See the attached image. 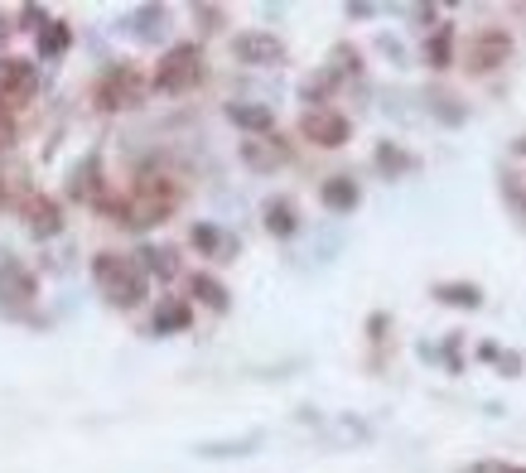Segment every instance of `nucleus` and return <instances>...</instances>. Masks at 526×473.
Wrapping results in <instances>:
<instances>
[{
    "instance_id": "nucleus-30",
    "label": "nucleus",
    "mask_w": 526,
    "mask_h": 473,
    "mask_svg": "<svg viewBox=\"0 0 526 473\" xmlns=\"http://www.w3.org/2000/svg\"><path fill=\"white\" fill-rule=\"evenodd\" d=\"M49 20H54V15H49L44 5H25V10H20V29H34V34L49 25Z\"/></svg>"
},
{
    "instance_id": "nucleus-2",
    "label": "nucleus",
    "mask_w": 526,
    "mask_h": 473,
    "mask_svg": "<svg viewBox=\"0 0 526 473\" xmlns=\"http://www.w3.org/2000/svg\"><path fill=\"white\" fill-rule=\"evenodd\" d=\"M92 285L102 290L111 309H140L150 295V276L136 251H97L92 256Z\"/></svg>"
},
{
    "instance_id": "nucleus-24",
    "label": "nucleus",
    "mask_w": 526,
    "mask_h": 473,
    "mask_svg": "<svg viewBox=\"0 0 526 473\" xmlns=\"http://www.w3.org/2000/svg\"><path fill=\"white\" fill-rule=\"evenodd\" d=\"M140 266H145V276L150 280H174L179 276V251L174 247H140Z\"/></svg>"
},
{
    "instance_id": "nucleus-20",
    "label": "nucleus",
    "mask_w": 526,
    "mask_h": 473,
    "mask_svg": "<svg viewBox=\"0 0 526 473\" xmlns=\"http://www.w3.org/2000/svg\"><path fill=\"white\" fill-rule=\"evenodd\" d=\"M34 49H39L44 63H58V58L73 49V25H68V20H49V25L34 34Z\"/></svg>"
},
{
    "instance_id": "nucleus-36",
    "label": "nucleus",
    "mask_w": 526,
    "mask_h": 473,
    "mask_svg": "<svg viewBox=\"0 0 526 473\" xmlns=\"http://www.w3.org/2000/svg\"><path fill=\"white\" fill-rule=\"evenodd\" d=\"M0 213H5V179H0Z\"/></svg>"
},
{
    "instance_id": "nucleus-6",
    "label": "nucleus",
    "mask_w": 526,
    "mask_h": 473,
    "mask_svg": "<svg viewBox=\"0 0 526 473\" xmlns=\"http://www.w3.org/2000/svg\"><path fill=\"white\" fill-rule=\"evenodd\" d=\"M300 136L309 145H319V150H343L348 140H353V121L343 112H333V107H309L300 116Z\"/></svg>"
},
{
    "instance_id": "nucleus-31",
    "label": "nucleus",
    "mask_w": 526,
    "mask_h": 473,
    "mask_svg": "<svg viewBox=\"0 0 526 473\" xmlns=\"http://www.w3.org/2000/svg\"><path fill=\"white\" fill-rule=\"evenodd\" d=\"M493 362L502 367V377H522V367H526L522 353H502V348H498V358H493Z\"/></svg>"
},
{
    "instance_id": "nucleus-27",
    "label": "nucleus",
    "mask_w": 526,
    "mask_h": 473,
    "mask_svg": "<svg viewBox=\"0 0 526 473\" xmlns=\"http://www.w3.org/2000/svg\"><path fill=\"white\" fill-rule=\"evenodd\" d=\"M430 112L440 116V121H449V126H459V121H464V107H454V97H440V92H435V97H430Z\"/></svg>"
},
{
    "instance_id": "nucleus-19",
    "label": "nucleus",
    "mask_w": 526,
    "mask_h": 473,
    "mask_svg": "<svg viewBox=\"0 0 526 473\" xmlns=\"http://www.w3.org/2000/svg\"><path fill=\"white\" fill-rule=\"evenodd\" d=\"M372 165H377V174H382V179H406V174H416V169H420V160L406 150V145L382 140V145H377V155H372Z\"/></svg>"
},
{
    "instance_id": "nucleus-37",
    "label": "nucleus",
    "mask_w": 526,
    "mask_h": 473,
    "mask_svg": "<svg viewBox=\"0 0 526 473\" xmlns=\"http://www.w3.org/2000/svg\"><path fill=\"white\" fill-rule=\"evenodd\" d=\"M522 213H526V194H522Z\"/></svg>"
},
{
    "instance_id": "nucleus-14",
    "label": "nucleus",
    "mask_w": 526,
    "mask_h": 473,
    "mask_svg": "<svg viewBox=\"0 0 526 473\" xmlns=\"http://www.w3.org/2000/svg\"><path fill=\"white\" fill-rule=\"evenodd\" d=\"M189 242H194V251L208 256V261H237V251H242V242H237L232 232H222L218 223H194Z\"/></svg>"
},
{
    "instance_id": "nucleus-26",
    "label": "nucleus",
    "mask_w": 526,
    "mask_h": 473,
    "mask_svg": "<svg viewBox=\"0 0 526 473\" xmlns=\"http://www.w3.org/2000/svg\"><path fill=\"white\" fill-rule=\"evenodd\" d=\"M338 83H343V78H333L329 68H319L314 78H305V83H300V97H305V102H324V97H329Z\"/></svg>"
},
{
    "instance_id": "nucleus-3",
    "label": "nucleus",
    "mask_w": 526,
    "mask_h": 473,
    "mask_svg": "<svg viewBox=\"0 0 526 473\" xmlns=\"http://www.w3.org/2000/svg\"><path fill=\"white\" fill-rule=\"evenodd\" d=\"M203 73H208L203 49H198L194 39H184V44H169L165 54H160L155 73H150V87L165 92V97H184V92H194L203 83Z\"/></svg>"
},
{
    "instance_id": "nucleus-35",
    "label": "nucleus",
    "mask_w": 526,
    "mask_h": 473,
    "mask_svg": "<svg viewBox=\"0 0 526 473\" xmlns=\"http://www.w3.org/2000/svg\"><path fill=\"white\" fill-rule=\"evenodd\" d=\"M10 29H15V20H10V15H0V44H5V34H10Z\"/></svg>"
},
{
    "instance_id": "nucleus-13",
    "label": "nucleus",
    "mask_w": 526,
    "mask_h": 473,
    "mask_svg": "<svg viewBox=\"0 0 526 473\" xmlns=\"http://www.w3.org/2000/svg\"><path fill=\"white\" fill-rule=\"evenodd\" d=\"M121 29H126L136 44H160L169 29V10L165 5H136V10L121 15Z\"/></svg>"
},
{
    "instance_id": "nucleus-8",
    "label": "nucleus",
    "mask_w": 526,
    "mask_h": 473,
    "mask_svg": "<svg viewBox=\"0 0 526 473\" xmlns=\"http://www.w3.org/2000/svg\"><path fill=\"white\" fill-rule=\"evenodd\" d=\"M232 58L247 63V68H280L290 58V49H285V39L271 34V29H247V34L232 39Z\"/></svg>"
},
{
    "instance_id": "nucleus-21",
    "label": "nucleus",
    "mask_w": 526,
    "mask_h": 473,
    "mask_svg": "<svg viewBox=\"0 0 526 473\" xmlns=\"http://www.w3.org/2000/svg\"><path fill=\"white\" fill-rule=\"evenodd\" d=\"M189 295H194L203 309H213V314H227V309H232V295H227V285H222L218 276H208V271H198V276L189 280Z\"/></svg>"
},
{
    "instance_id": "nucleus-29",
    "label": "nucleus",
    "mask_w": 526,
    "mask_h": 473,
    "mask_svg": "<svg viewBox=\"0 0 526 473\" xmlns=\"http://www.w3.org/2000/svg\"><path fill=\"white\" fill-rule=\"evenodd\" d=\"M194 20H198V29H203V34H218L227 15H222V5H194Z\"/></svg>"
},
{
    "instance_id": "nucleus-1",
    "label": "nucleus",
    "mask_w": 526,
    "mask_h": 473,
    "mask_svg": "<svg viewBox=\"0 0 526 473\" xmlns=\"http://www.w3.org/2000/svg\"><path fill=\"white\" fill-rule=\"evenodd\" d=\"M184 203V189L160 174V169H140L136 184H131V194H107L97 203V213L107 218V223H121L131 227V232H145V227L155 223H169V213Z\"/></svg>"
},
{
    "instance_id": "nucleus-17",
    "label": "nucleus",
    "mask_w": 526,
    "mask_h": 473,
    "mask_svg": "<svg viewBox=\"0 0 526 473\" xmlns=\"http://www.w3.org/2000/svg\"><path fill=\"white\" fill-rule=\"evenodd\" d=\"M261 223H266V232L271 237H295L300 232V208H295V198H285V194H276V198H266L261 203Z\"/></svg>"
},
{
    "instance_id": "nucleus-28",
    "label": "nucleus",
    "mask_w": 526,
    "mask_h": 473,
    "mask_svg": "<svg viewBox=\"0 0 526 473\" xmlns=\"http://www.w3.org/2000/svg\"><path fill=\"white\" fill-rule=\"evenodd\" d=\"M256 449V435L251 440H237V445H198V454L203 459H227V454H251Z\"/></svg>"
},
{
    "instance_id": "nucleus-34",
    "label": "nucleus",
    "mask_w": 526,
    "mask_h": 473,
    "mask_svg": "<svg viewBox=\"0 0 526 473\" xmlns=\"http://www.w3.org/2000/svg\"><path fill=\"white\" fill-rule=\"evenodd\" d=\"M10 140H15V126H10V121H5V112H0V150H5Z\"/></svg>"
},
{
    "instance_id": "nucleus-7",
    "label": "nucleus",
    "mask_w": 526,
    "mask_h": 473,
    "mask_svg": "<svg viewBox=\"0 0 526 473\" xmlns=\"http://www.w3.org/2000/svg\"><path fill=\"white\" fill-rule=\"evenodd\" d=\"M34 92H39V68L29 58L0 54V112L34 102Z\"/></svg>"
},
{
    "instance_id": "nucleus-5",
    "label": "nucleus",
    "mask_w": 526,
    "mask_h": 473,
    "mask_svg": "<svg viewBox=\"0 0 526 473\" xmlns=\"http://www.w3.org/2000/svg\"><path fill=\"white\" fill-rule=\"evenodd\" d=\"M507 58H512V34L502 25H483L469 39V49H464V68L473 78H483V73H498Z\"/></svg>"
},
{
    "instance_id": "nucleus-22",
    "label": "nucleus",
    "mask_w": 526,
    "mask_h": 473,
    "mask_svg": "<svg viewBox=\"0 0 526 473\" xmlns=\"http://www.w3.org/2000/svg\"><path fill=\"white\" fill-rule=\"evenodd\" d=\"M454 39H459V29L449 25V20H440V25H435V34L425 39V63H430L435 73H444V68L454 63Z\"/></svg>"
},
{
    "instance_id": "nucleus-32",
    "label": "nucleus",
    "mask_w": 526,
    "mask_h": 473,
    "mask_svg": "<svg viewBox=\"0 0 526 473\" xmlns=\"http://www.w3.org/2000/svg\"><path fill=\"white\" fill-rule=\"evenodd\" d=\"M459 473H526L522 464H469V469H459Z\"/></svg>"
},
{
    "instance_id": "nucleus-10",
    "label": "nucleus",
    "mask_w": 526,
    "mask_h": 473,
    "mask_svg": "<svg viewBox=\"0 0 526 473\" xmlns=\"http://www.w3.org/2000/svg\"><path fill=\"white\" fill-rule=\"evenodd\" d=\"M34 295H39V276L29 271L20 256H0V309L34 305Z\"/></svg>"
},
{
    "instance_id": "nucleus-33",
    "label": "nucleus",
    "mask_w": 526,
    "mask_h": 473,
    "mask_svg": "<svg viewBox=\"0 0 526 473\" xmlns=\"http://www.w3.org/2000/svg\"><path fill=\"white\" fill-rule=\"evenodd\" d=\"M372 15H377L372 5H348V20H372Z\"/></svg>"
},
{
    "instance_id": "nucleus-16",
    "label": "nucleus",
    "mask_w": 526,
    "mask_h": 473,
    "mask_svg": "<svg viewBox=\"0 0 526 473\" xmlns=\"http://www.w3.org/2000/svg\"><path fill=\"white\" fill-rule=\"evenodd\" d=\"M227 121L247 136H276V112L261 102H227Z\"/></svg>"
},
{
    "instance_id": "nucleus-9",
    "label": "nucleus",
    "mask_w": 526,
    "mask_h": 473,
    "mask_svg": "<svg viewBox=\"0 0 526 473\" xmlns=\"http://www.w3.org/2000/svg\"><path fill=\"white\" fill-rule=\"evenodd\" d=\"M63 189H68V198H73V203H87V208H97V203L107 198V174H102V155H97V150H87L83 160L68 169V184H63Z\"/></svg>"
},
{
    "instance_id": "nucleus-4",
    "label": "nucleus",
    "mask_w": 526,
    "mask_h": 473,
    "mask_svg": "<svg viewBox=\"0 0 526 473\" xmlns=\"http://www.w3.org/2000/svg\"><path fill=\"white\" fill-rule=\"evenodd\" d=\"M92 102H97V112H136L140 102H145V78H140L131 63H111L102 68V78L92 83Z\"/></svg>"
},
{
    "instance_id": "nucleus-12",
    "label": "nucleus",
    "mask_w": 526,
    "mask_h": 473,
    "mask_svg": "<svg viewBox=\"0 0 526 473\" xmlns=\"http://www.w3.org/2000/svg\"><path fill=\"white\" fill-rule=\"evenodd\" d=\"M25 227H29V237L54 242L58 232H63V203L49 194H29L25 198Z\"/></svg>"
},
{
    "instance_id": "nucleus-18",
    "label": "nucleus",
    "mask_w": 526,
    "mask_h": 473,
    "mask_svg": "<svg viewBox=\"0 0 526 473\" xmlns=\"http://www.w3.org/2000/svg\"><path fill=\"white\" fill-rule=\"evenodd\" d=\"M319 203L329 208V213H353L362 203V189L353 174H329L324 184H319Z\"/></svg>"
},
{
    "instance_id": "nucleus-25",
    "label": "nucleus",
    "mask_w": 526,
    "mask_h": 473,
    "mask_svg": "<svg viewBox=\"0 0 526 473\" xmlns=\"http://www.w3.org/2000/svg\"><path fill=\"white\" fill-rule=\"evenodd\" d=\"M329 73H333V78H358V73H362V54L353 49V44H333Z\"/></svg>"
},
{
    "instance_id": "nucleus-11",
    "label": "nucleus",
    "mask_w": 526,
    "mask_h": 473,
    "mask_svg": "<svg viewBox=\"0 0 526 473\" xmlns=\"http://www.w3.org/2000/svg\"><path fill=\"white\" fill-rule=\"evenodd\" d=\"M237 155H242V165H247L251 174H276V169L290 165V145L280 136H247Z\"/></svg>"
},
{
    "instance_id": "nucleus-15",
    "label": "nucleus",
    "mask_w": 526,
    "mask_h": 473,
    "mask_svg": "<svg viewBox=\"0 0 526 473\" xmlns=\"http://www.w3.org/2000/svg\"><path fill=\"white\" fill-rule=\"evenodd\" d=\"M189 324H194V300H184V295H169V300H160V309H155V319H150V334H189Z\"/></svg>"
},
{
    "instance_id": "nucleus-23",
    "label": "nucleus",
    "mask_w": 526,
    "mask_h": 473,
    "mask_svg": "<svg viewBox=\"0 0 526 473\" xmlns=\"http://www.w3.org/2000/svg\"><path fill=\"white\" fill-rule=\"evenodd\" d=\"M430 295H435L440 305H449V309H478L483 305V290H478L473 280H440Z\"/></svg>"
}]
</instances>
